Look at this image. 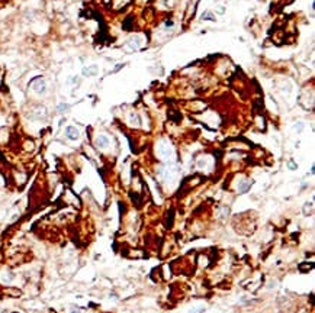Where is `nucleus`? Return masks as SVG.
Segmentation results:
<instances>
[{"instance_id":"obj_6","label":"nucleus","mask_w":315,"mask_h":313,"mask_svg":"<svg viewBox=\"0 0 315 313\" xmlns=\"http://www.w3.org/2000/svg\"><path fill=\"white\" fill-rule=\"evenodd\" d=\"M67 109H68V105H66V103H61V105L58 106V112H66Z\"/></svg>"},{"instance_id":"obj_5","label":"nucleus","mask_w":315,"mask_h":313,"mask_svg":"<svg viewBox=\"0 0 315 313\" xmlns=\"http://www.w3.org/2000/svg\"><path fill=\"white\" fill-rule=\"evenodd\" d=\"M173 216H174V212L173 210H170V213H168V216H167V226H171V225H173Z\"/></svg>"},{"instance_id":"obj_2","label":"nucleus","mask_w":315,"mask_h":313,"mask_svg":"<svg viewBox=\"0 0 315 313\" xmlns=\"http://www.w3.org/2000/svg\"><path fill=\"white\" fill-rule=\"evenodd\" d=\"M66 136L71 141H77L79 139V136H80V132H79V129H77L76 126H67Z\"/></svg>"},{"instance_id":"obj_3","label":"nucleus","mask_w":315,"mask_h":313,"mask_svg":"<svg viewBox=\"0 0 315 313\" xmlns=\"http://www.w3.org/2000/svg\"><path fill=\"white\" fill-rule=\"evenodd\" d=\"M97 73H99V68H97V65H90V67H84V68H83V75H86V77L96 75Z\"/></svg>"},{"instance_id":"obj_1","label":"nucleus","mask_w":315,"mask_h":313,"mask_svg":"<svg viewBox=\"0 0 315 313\" xmlns=\"http://www.w3.org/2000/svg\"><path fill=\"white\" fill-rule=\"evenodd\" d=\"M32 90L35 93H38V94H44L45 93V90H47V83H45V80L42 77H38V78H35L32 81Z\"/></svg>"},{"instance_id":"obj_8","label":"nucleus","mask_w":315,"mask_h":313,"mask_svg":"<svg viewBox=\"0 0 315 313\" xmlns=\"http://www.w3.org/2000/svg\"><path fill=\"white\" fill-rule=\"evenodd\" d=\"M203 19H209V20H214V17L211 16V15H205V16H202Z\"/></svg>"},{"instance_id":"obj_4","label":"nucleus","mask_w":315,"mask_h":313,"mask_svg":"<svg viewBox=\"0 0 315 313\" xmlns=\"http://www.w3.org/2000/svg\"><path fill=\"white\" fill-rule=\"evenodd\" d=\"M96 145H97L99 148H108V147H109V138H108V136H105V135L97 136V139H96Z\"/></svg>"},{"instance_id":"obj_7","label":"nucleus","mask_w":315,"mask_h":313,"mask_svg":"<svg viewBox=\"0 0 315 313\" xmlns=\"http://www.w3.org/2000/svg\"><path fill=\"white\" fill-rule=\"evenodd\" d=\"M289 168H290V170H295V168H296V165H295L293 161H290V163H289Z\"/></svg>"}]
</instances>
